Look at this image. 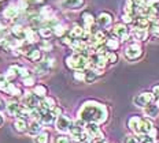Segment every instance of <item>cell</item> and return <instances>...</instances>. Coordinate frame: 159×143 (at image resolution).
Returning a JSON list of instances; mask_svg holds the SVG:
<instances>
[{
  "label": "cell",
  "mask_w": 159,
  "mask_h": 143,
  "mask_svg": "<svg viewBox=\"0 0 159 143\" xmlns=\"http://www.w3.org/2000/svg\"><path fill=\"white\" fill-rule=\"evenodd\" d=\"M141 120H143V117H141V116H139V115H133V116H130V117L128 119L126 125H128L129 131H130V134L139 135V129H140Z\"/></svg>",
  "instance_id": "cell-11"
},
{
  "label": "cell",
  "mask_w": 159,
  "mask_h": 143,
  "mask_svg": "<svg viewBox=\"0 0 159 143\" xmlns=\"http://www.w3.org/2000/svg\"><path fill=\"white\" fill-rule=\"evenodd\" d=\"M39 36L43 37L44 40H48L54 36V32H52V27L49 26H45V25H41V27L39 29Z\"/></svg>",
  "instance_id": "cell-34"
},
{
  "label": "cell",
  "mask_w": 159,
  "mask_h": 143,
  "mask_svg": "<svg viewBox=\"0 0 159 143\" xmlns=\"http://www.w3.org/2000/svg\"><path fill=\"white\" fill-rule=\"evenodd\" d=\"M71 119L69 117V116H66L65 113L63 115H61V116H58L56 117V120H55V128H56V131H59L61 134H67L69 132V129H70V125H71Z\"/></svg>",
  "instance_id": "cell-7"
},
{
  "label": "cell",
  "mask_w": 159,
  "mask_h": 143,
  "mask_svg": "<svg viewBox=\"0 0 159 143\" xmlns=\"http://www.w3.org/2000/svg\"><path fill=\"white\" fill-rule=\"evenodd\" d=\"M30 75H33L30 69L26 68V67H22V65H21V69H19V74H18V76H21V78L24 79V78H26V76H30Z\"/></svg>",
  "instance_id": "cell-41"
},
{
  "label": "cell",
  "mask_w": 159,
  "mask_h": 143,
  "mask_svg": "<svg viewBox=\"0 0 159 143\" xmlns=\"http://www.w3.org/2000/svg\"><path fill=\"white\" fill-rule=\"evenodd\" d=\"M124 14L136 16V4H134V0H125V4H124Z\"/></svg>",
  "instance_id": "cell-31"
},
{
  "label": "cell",
  "mask_w": 159,
  "mask_h": 143,
  "mask_svg": "<svg viewBox=\"0 0 159 143\" xmlns=\"http://www.w3.org/2000/svg\"><path fill=\"white\" fill-rule=\"evenodd\" d=\"M75 81L78 82H84V78H85V71H74V74H73Z\"/></svg>",
  "instance_id": "cell-43"
},
{
  "label": "cell",
  "mask_w": 159,
  "mask_h": 143,
  "mask_svg": "<svg viewBox=\"0 0 159 143\" xmlns=\"http://www.w3.org/2000/svg\"><path fill=\"white\" fill-rule=\"evenodd\" d=\"M159 4V0H150V6H157Z\"/></svg>",
  "instance_id": "cell-47"
},
{
  "label": "cell",
  "mask_w": 159,
  "mask_h": 143,
  "mask_svg": "<svg viewBox=\"0 0 159 143\" xmlns=\"http://www.w3.org/2000/svg\"><path fill=\"white\" fill-rule=\"evenodd\" d=\"M85 132L93 138L95 142H103L106 141V134L100 124L98 123H85Z\"/></svg>",
  "instance_id": "cell-5"
},
{
  "label": "cell",
  "mask_w": 159,
  "mask_h": 143,
  "mask_svg": "<svg viewBox=\"0 0 159 143\" xmlns=\"http://www.w3.org/2000/svg\"><path fill=\"white\" fill-rule=\"evenodd\" d=\"M34 143H51V134H49V131L43 129L40 134L34 136Z\"/></svg>",
  "instance_id": "cell-27"
},
{
  "label": "cell",
  "mask_w": 159,
  "mask_h": 143,
  "mask_svg": "<svg viewBox=\"0 0 159 143\" xmlns=\"http://www.w3.org/2000/svg\"><path fill=\"white\" fill-rule=\"evenodd\" d=\"M77 116L80 120L84 123H98V124H106L110 117V109L106 104L98 101H85L78 109Z\"/></svg>",
  "instance_id": "cell-1"
},
{
  "label": "cell",
  "mask_w": 159,
  "mask_h": 143,
  "mask_svg": "<svg viewBox=\"0 0 159 143\" xmlns=\"http://www.w3.org/2000/svg\"><path fill=\"white\" fill-rule=\"evenodd\" d=\"M21 108H22V105L16 99H11V101H8L6 104V111H7L10 116H14V117L18 116V113L21 112Z\"/></svg>",
  "instance_id": "cell-19"
},
{
  "label": "cell",
  "mask_w": 159,
  "mask_h": 143,
  "mask_svg": "<svg viewBox=\"0 0 159 143\" xmlns=\"http://www.w3.org/2000/svg\"><path fill=\"white\" fill-rule=\"evenodd\" d=\"M144 111V116L147 119H151V120H155V119L159 117V108L154 102H151L150 105H147L145 108L143 109Z\"/></svg>",
  "instance_id": "cell-20"
},
{
  "label": "cell",
  "mask_w": 159,
  "mask_h": 143,
  "mask_svg": "<svg viewBox=\"0 0 159 143\" xmlns=\"http://www.w3.org/2000/svg\"><path fill=\"white\" fill-rule=\"evenodd\" d=\"M4 106H6V105H4V101H3V99H0V111H2Z\"/></svg>",
  "instance_id": "cell-49"
},
{
  "label": "cell",
  "mask_w": 159,
  "mask_h": 143,
  "mask_svg": "<svg viewBox=\"0 0 159 143\" xmlns=\"http://www.w3.org/2000/svg\"><path fill=\"white\" fill-rule=\"evenodd\" d=\"M54 59L51 57H45L44 60H40L37 64H36L34 67V72L37 75H45L49 72V69L52 68V65H54Z\"/></svg>",
  "instance_id": "cell-9"
},
{
  "label": "cell",
  "mask_w": 159,
  "mask_h": 143,
  "mask_svg": "<svg viewBox=\"0 0 159 143\" xmlns=\"http://www.w3.org/2000/svg\"><path fill=\"white\" fill-rule=\"evenodd\" d=\"M8 79H7V76H6L4 74H2L0 75V90H4L6 87H7V85H8Z\"/></svg>",
  "instance_id": "cell-42"
},
{
  "label": "cell",
  "mask_w": 159,
  "mask_h": 143,
  "mask_svg": "<svg viewBox=\"0 0 159 143\" xmlns=\"http://www.w3.org/2000/svg\"><path fill=\"white\" fill-rule=\"evenodd\" d=\"M107 143H108V142H107Z\"/></svg>",
  "instance_id": "cell-53"
},
{
  "label": "cell",
  "mask_w": 159,
  "mask_h": 143,
  "mask_svg": "<svg viewBox=\"0 0 159 143\" xmlns=\"http://www.w3.org/2000/svg\"><path fill=\"white\" fill-rule=\"evenodd\" d=\"M71 141H73V143H95L93 138H92V136H89L85 131L82 132L81 135H78L77 138H73Z\"/></svg>",
  "instance_id": "cell-33"
},
{
  "label": "cell",
  "mask_w": 159,
  "mask_h": 143,
  "mask_svg": "<svg viewBox=\"0 0 159 143\" xmlns=\"http://www.w3.org/2000/svg\"><path fill=\"white\" fill-rule=\"evenodd\" d=\"M152 94L155 95V98H159V83L158 85H155V86H152Z\"/></svg>",
  "instance_id": "cell-46"
},
{
  "label": "cell",
  "mask_w": 159,
  "mask_h": 143,
  "mask_svg": "<svg viewBox=\"0 0 159 143\" xmlns=\"http://www.w3.org/2000/svg\"><path fill=\"white\" fill-rule=\"evenodd\" d=\"M43 131V124L40 123L39 120H32L30 124H28V131H26V134L29 136H33L34 138L37 134Z\"/></svg>",
  "instance_id": "cell-21"
},
{
  "label": "cell",
  "mask_w": 159,
  "mask_h": 143,
  "mask_svg": "<svg viewBox=\"0 0 159 143\" xmlns=\"http://www.w3.org/2000/svg\"><path fill=\"white\" fill-rule=\"evenodd\" d=\"M124 143H140V141H139V138L136 135L129 134V135H125Z\"/></svg>",
  "instance_id": "cell-40"
},
{
  "label": "cell",
  "mask_w": 159,
  "mask_h": 143,
  "mask_svg": "<svg viewBox=\"0 0 159 143\" xmlns=\"http://www.w3.org/2000/svg\"><path fill=\"white\" fill-rule=\"evenodd\" d=\"M152 127H154V121H152L151 119L143 117L141 124H140V129H139V135H147L152 129Z\"/></svg>",
  "instance_id": "cell-23"
},
{
  "label": "cell",
  "mask_w": 159,
  "mask_h": 143,
  "mask_svg": "<svg viewBox=\"0 0 159 143\" xmlns=\"http://www.w3.org/2000/svg\"><path fill=\"white\" fill-rule=\"evenodd\" d=\"M25 56H26V59L32 63H39L43 59L41 51H40L39 48H32V46H29V48L26 49Z\"/></svg>",
  "instance_id": "cell-17"
},
{
  "label": "cell",
  "mask_w": 159,
  "mask_h": 143,
  "mask_svg": "<svg viewBox=\"0 0 159 143\" xmlns=\"http://www.w3.org/2000/svg\"><path fill=\"white\" fill-rule=\"evenodd\" d=\"M104 56H106V60H107V64H108V65H114V64H117L118 60H119V55H118V52L107 51V52L104 53Z\"/></svg>",
  "instance_id": "cell-32"
},
{
  "label": "cell",
  "mask_w": 159,
  "mask_h": 143,
  "mask_svg": "<svg viewBox=\"0 0 159 143\" xmlns=\"http://www.w3.org/2000/svg\"><path fill=\"white\" fill-rule=\"evenodd\" d=\"M104 75V69H93V68H87L85 69V78L84 82L85 83H95L100 76Z\"/></svg>",
  "instance_id": "cell-12"
},
{
  "label": "cell",
  "mask_w": 159,
  "mask_h": 143,
  "mask_svg": "<svg viewBox=\"0 0 159 143\" xmlns=\"http://www.w3.org/2000/svg\"><path fill=\"white\" fill-rule=\"evenodd\" d=\"M22 83H24L25 87H33V86L36 85V78H34L33 75L26 76V78L22 79Z\"/></svg>",
  "instance_id": "cell-37"
},
{
  "label": "cell",
  "mask_w": 159,
  "mask_h": 143,
  "mask_svg": "<svg viewBox=\"0 0 159 143\" xmlns=\"http://www.w3.org/2000/svg\"><path fill=\"white\" fill-rule=\"evenodd\" d=\"M65 63L67 65V68L73 69V71H85L89 68V60L87 56L81 55V53H73V55L67 56L65 59Z\"/></svg>",
  "instance_id": "cell-2"
},
{
  "label": "cell",
  "mask_w": 159,
  "mask_h": 143,
  "mask_svg": "<svg viewBox=\"0 0 159 143\" xmlns=\"http://www.w3.org/2000/svg\"><path fill=\"white\" fill-rule=\"evenodd\" d=\"M141 143H157V142H154V141H151V139H148V138H147L144 142H141Z\"/></svg>",
  "instance_id": "cell-50"
},
{
  "label": "cell",
  "mask_w": 159,
  "mask_h": 143,
  "mask_svg": "<svg viewBox=\"0 0 159 143\" xmlns=\"http://www.w3.org/2000/svg\"><path fill=\"white\" fill-rule=\"evenodd\" d=\"M40 104V98L37 97V95H34L33 93H25L24 94V105L26 109H34L37 108Z\"/></svg>",
  "instance_id": "cell-13"
},
{
  "label": "cell",
  "mask_w": 159,
  "mask_h": 143,
  "mask_svg": "<svg viewBox=\"0 0 159 143\" xmlns=\"http://www.w3.org/2000/svg\"><path fill=\"white\" fill-rule=\"evenodd\" d=\"M61 6L65 10L77 11V10H81L85 6V0H62Z\"/></svg>",
  "instance_id": "cell-14"
},
{
  "label": "cell",
  "mask_w": 159,
  "mask_h": 143,
  "mask_svg": "<svg viewBox=\"0 0 159 143\" xmlns=\"http://www.w3.org/2000/svg\"><path fill=\"white\" fill-rule=\"evenodd\" d=\"M112 22H114V18H112V14H110L108 11H103L99 14V16L96 18V25L99 27L103 29H111L112 27Z\"/></svg>",
  "instance_id": "cell-8"
},
{
  "label": "cell",
  "mask_w": 159,
  "mask_h": 143,
  "mask_svg": "<svg viewBox=\"0 0 159 143\" xmlns=\"http://www.w3.org/2000/svg\"><path fill=\"white\" fill-rule=\"evenodd\" d=\"M81 18H82V22H84V30L85 32H91V29L93 27V26L96 25V19H95V16L91 14V12H88V11H85V12H82V15H81Z\"/></svg>",
  "instance_id": "cell-18"
},
{
  "label": "cell",
  "mask_w": 159,
  "mask_h": 143,
  "mask_svg": "<svg viewBox=\"0 0 159 143\" xmlns=\"http://www.w3.org/2000/svg\"><path fill=\"white\" fill-rule=\"evenodd\" d=\"M111 32L115 38H118L121 42H129L130 41V27H129L128 25H125V23H115L114 26L111 27Z\"/></svg>",
  "instance_id": "cell-4"
},
{
  "label": "cell",
  "mask_w": 159,
  "mask_h": 143,
  "mask_svg": "<svg viewBox=\"0 0 159 143\" xmlns=\"http://www.w3.org/2000/svg\"><path fill=\"white\" fill-rule=\"evenodd\" d=\"M18 14H19V8L15 7V6H8V7L4 10V12H3L6 19H15L16 16H18Z\"/></svg>",
  "instance_id": "cell-30"
},
{
  "label": "cell",
  "mask_w": 159,
  "mask_h": 143,
  "mask_svg": "<svg viewBox=\"0 0 159 143\" xmlns=\"http://www.w3.org/2000/svg\"><path fill=\"white\" fill-rule=\"evenodd\" d=\"M28 120H24V119H19L16 117L15 121H14V129L18 134H25L28 131Z\"/></svg>",
  "instance_id": "cell-24"
},
{
  "label": "cell",
  "mask_w": 159,
  "mask_h": 143,
  "mask_svg": "<svg viewBox=\"0 0 159 143\" xmlns=\"http://www.w3.org/2000/svg\"><path fill=\"white\" fill-rule=\"evenodd\" d=\"M132 27L134 29H141V30H148V27H150L151 22L148 21L147 16H139L136 15L133 18V21H132Z\"/></svg>",
  "instance_id": "cell-15"
},
{
  "label": "cell",
  "mask_w": 159,
  "mask_h": 143,
  "mask_svg": "<svg viewBox=\"0 0 159 143\" xmlns=\"http://www.w3.org/2000/svg\"><path fill=\"white\" fill-rule=\"evenodd\" d=\"M95 143H107V141H103V142H95Z\"/></svg>",
  "instance_id": "cell-51"
},
{
  "label": "cell",
  "mask_w": 159,
  "mask_h": 143,
  "mask_svg": "<svg viewBox=\"0 0 159 143\" xmlns=\"http://www.w3.org/2000/svg\"><path fill=\"white\" fill-rule=\"evenodd\" d=\"M133 18L134 16H132V15H128V14H122L121 15V19H122V23H125V25H130L132 21H133Z\"/></svg>",
  "instance_id": "cell-44"
},
{
  "label": "cell",
  "mask_w": 159,
  "mask_h": 143,
  "mask_svg": "<svg viewBox=\"0 0 159 143\" xmlns=\"http://www.w3.org/2000/svg\"><path fill=\"white\" fill-rule=\"evenodd\" d=\"M103 45L106 46V49H107V51L118 52L119 49H121V46H122V42L119 41L118 38H115L114 36H108V37L106 38V41H104Z\"/></svg>",
  "instance_id": "cell-16"
},
{
  "label": "cell",
  "mask_w": 159,
  "mask_h": 143,
  "mask_svg": "<svg viewBox=\"0 0 159 143\" xmlns=\"http://www.w3.org/2000/svg\"><path fill=\"white\" fill-rule=\"evenodd\" d=\"M130 41H134V42H145L148 38H150V33L148 30H141V29H134V27H130Z\"/></svg>",
  "instance_id": "cell-10"
},
{
  "label": "cell",
  "mask_w": 159,
  "mask_h": 143,
  "mask_svg": "<svg viewBox=\"0 0 159 143\" xmlns=\"http://www.w3.org/2000/svg\"><path fill=\"white\" fill-rule=\"evenodd\" d=\"M6 93H8L10 95H14V97H21V95H24V91H22V89H19L18 86H15L14 83L10 82L7 85V87L4 89Z\"/></svg>",
  "instance_id": "cell-26"
},
{
  "label": "cell",
  "mask_w": 159,
  "mask_h": 143,
  "mask_svg": "<svg viewBox=\"0 0 159 143\" xmlns=\"http://www.w3.org/2000/svg\"><path fill=\"white\" fill-rule=\"evenodd\" d=\"M56 120V117L54 115H52V112L49 111V112H45V113H43L41 115V117H40V123H41L43 125H51V124H54Z\"/></svg>",
  "instance_id": "cell-28"
},
{
  "label": "cell",
  "mask_w": 159,
  "mask_h": 143,
  "mask_svg": "<svg viewBox=\"0 0 159 143\" xmlns=\"http://www.w3.org/2000/svg\"><path fill=\"white\" fill-rule=\"evenodd\" d=\"M40 38L39 33L34 32L32 27H26L25 29V33H24V40L28 44H33V42H37Z\"/></svg>",
  "instance_id": "cell-22"
},
{
  "label": "cell",
  "mask_w": 159,
  "mask_h": 143,
  "mask_svg": "<svg viewBox=\"0 0 159 143\" xmlns=\"http://www.w3.org/2000/svg\"><path fill=\"white\" fill-rule=\"evenodd\" d=\"M52 44L48 41V40H44V41H41L40 42V46H39V49L40 51H45V52H49V51H52Z\"/></svg>",
  "instance_id": "cell-39"
},
{
  "label": "cell",
  "mask_w": 159,
  "mask_h": 143,
  "mask_svg": "<svg viewBox=\"0 0 159 143\" xmlns=\"http://www.w3.org/2000/svg\"><path fill=\"white\" fill-rule=\"evenodd\" d=\"M52 32H54V34L56 36V37H63V36L66 34V27L62 23H56V25L52 27Z\"/></svg>",
  "instance_id": "cell-35"
},
{
  "label": "cell",
  "mask_w": 159,
  "mask_h": 143,
  "mask_svg": "<svg viewBox=\"0 0 159 143\" xmlns=\"http://www.w3.org/2000/svg\"><path fill=\"white\" fill-rule=\"evenodd\" d=\"M124 55H125V59H126L128 61H130V63L139 61L140 59H143V56H144V48L140 42L129 41L128 45L125 46Z\"/></svg>",
  "instance_id": "cell-3"
},
{
  "label": "cell",
  "mask_w": 159,
  "mask_h": 143,
  "mask_svg": "<svg viewBox=\"0 0 159 143\" xmlns=\"http://www.w3.org/2000/svg\"><path fill=\"white\" fill-rule=\"evenodd\" d=\"M158 10H159V7H158Z\"/></svg>",
  "instance_id": "cell-52"
},
{
  "label": "cell",
  "mask_w": 159,
  "mask_h": 143,
  "mask_svg": "<svg viewBox=\"0 0 159 143\" xmlns=\"http://www.w3.org/2000/svg\"><path fill=\"white\" fill-rule=\"evenodd\" d=\"M55 16V11L52 10V7L49 6H44L41 10H40V18L43 21H48V19H52Z\"/></svg>",
  "instance_id": "cell-25"
},
{
  "label": "cell",
  "mask_w": 159,
  "mask_h": 143,
  "mask_svg": "<svg viewBox=\"0 0 159 143\" xmlns=\"http://www.w3.org/2000/svg\"><path fill=\"white\" fill-rule=\"evenodd\" d=\"M54 143H73L70 135H66V134H62V135H58L55 138Z\"/></svg>",
  "instance_id": "cell-36"
},
{
  "label": "cell",
  "mask_w": 159,
  "mask_h": 143,
  "mask_svg": "<svg viewBox=\"0 0 159 143\" xmlns=\"http://www.w3.org/2000/svg\"><path fill=\"white\" fill-rule=\"evenodd\" d=\"M71 41H73V38H70L69 36H63V37H61V40H59V42L63 46H70Z\"/></svg>",
  "instance_id": "cell-45"
},
{
  "label": "cell",
  "mask_w": 159,
  "mask_h": 143,
  "mask_svg": "<svg viewBox=\"0 0 159 143\" xmlns=\"http://www.w3.org/2000/svg\"><path fill=\"white\" fill-rule=\"evenodd\" d=\"M3 123H4V117H3V115L0 113V127L3 125Z\"/></svg>",
  "instance_id": "cell-48"
},
{
  "label": "cell",
  "mask_w": 159,
  "mask_h": 143,
  "mask_svg": "<svg viewBox=\"0 0 159 143\" xmlns=\"http://www.w3.org/2000/svg\"><path fill=\"white\" fill-rule=\"evenodd\" d=\"M155 99V95L152 94L151 90H147V91H141L140 94H137L136 97L133 98V104L140 109H144L147 105H150L151 102H154Z\"/></svg>",
  "instance_id": "cell-6"
},
{
  "label": "cell",
  "mask_w": 159,
  "mask_h": 143,
  "mask_svg": "<svg viewBox=\"0 0 159 143\" xmlns=\"http://www.w3.org/2000/svg\"><path fill=\"white\" fill-rule=\"evenodd\" d=\"M33 94L37 95L40 99L44 98V97H47V95H48L47 86H44V85H34V86H33Z\"/></svg>",
  "instance_id": "cell-29"
},
{
  "label": "cell",
  "mask_w": 159,
  "mask_h": 143,
  "mask_svg": "<svg viewBox=\"0 0 159 143\" xmlns=\"http://www.w3.org/2000/svg\"><path fill=\"white\" fill-rule=\"evenodd\" d=\"M158 136H159V129L154 125L151 131L147 134V138H148V139H151V141H154V142H158Z\"/></svg>",
  "instance_id": "cell-38"
}]
</instances>
